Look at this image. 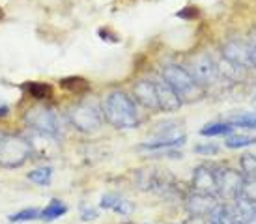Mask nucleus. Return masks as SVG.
<instances>
[{
	"label": "nucleus",
	"mask_w": 256,
	"mask_h": 224,
	"mask_svg": "<svg viewBox=\"0 0 256 224\" xmlns=\"http://www.w3.org/2000/svg\"><path fill=\"white\" fill-rule=\"evenodd\" d=\"M101 114H103V120H107L116 129H133L140 124L136 101L120 90L107 94L103 106H101Z\"/></svg>",
	"instance_id": "obj_1"
},
{
	"label": "nucleus",
	"mask_w": 256,
	"mask_h": 224,
	"mask_svg": "<svg viewBox=\"0 0 256 224\" xmlns=\"http://www.w3.org/2000/svg\"><path fill=\"white\" fill-rule=\"evenodd\" d=\"M163 80L172 90L180 96V99H200L202 98V88L200 84L192 78V75L189 73V70H185L178 64H168L163 68Z\"/></svg>",
	"instance_id": "obj_2"
},
{
	"label": "nucleus",
	"mask_w": 256,
	"mask_h": 224,
	"mask_svg": "<svg viewBox=\"0 0 256 224\" xmlns=\"http://www.w3.org/2000/svg\"><path fill=\"white\" fill-rule=\"evenodd\" d=\"M32 157L26 136L4 133L0 138V166L2 168H19Z\"/></svg>",
	"instance_id": "obj_3"
},
{
	"label": "nucleus",
	"mask_w": 256,
	"mask_h": 224,
	"mask_svg": "<svg viewBox=\"0 0 256 224\" xmlns=\"http://www.w3.org/2000/svg\"><path fill=\"white\" fill-rule=\"evenodd\" d=\"M24 124L30 127V131L52 134V136H58L62 131V124H60L58 114L52 108L43 105L32 106L24 112Z\"/></svg>",
	"instance_id": "obj_4"
},
{
	"label": "nucleus",
	"mask_w": 256,
	"mask_h": 224,
	"mask_svg": "<svg viewBox=\"0 0 256 224\" xmlns=\"http://www.w3.org/2000/svg\"><path fill=\"white\" fill-rule=\"evenodd\" d=\"M70 122L75 129H78L80 133H94L98 131L103 124V114L96 105L90 103H77L73 105L68 112Z\"/></svg>",
	"instance_id": "obj_5"
},
{
	"label": "nucleus",
	"mask_w": 256,
	"mask_h": 224,
	"mask_svg": "<svg viewBox=\"0 0 256 224\" xmlns=\"http://www.w3.org/2000/svg\"><path fill=\"white\" fill-rule=\"evenodd\" d=\"M189 73L192 75V78L198 84H214L219 78V71H217V64L212 60V56L206 52L192 56L189 62Z\"/></svg>",
	"instance_id": "obj_6"
},
{
	"label": "nucleus",
	"mask_w": 256,
	"mask_h": 224,
	"mask_svg": "<svg viewBox=\"0 0 256 224\" xmlns=\"http://www.w3.org/2000/svg\"><path fill=\"white\" fill-rule=\"evenodd\" d=\"M30 148H32V154L40 155L42 159H50V157H54L58 154V146L56 142V136H52V134H45V133H38V131H30L28 136Z\"/></svg>",
	"instance_id": "obj_7"
},
{
	"label": "nucleus",
	"mask_w": 256,
	"mask_h": 224,
	"mask_svg": "<svg viewBox=\"0 0 256 224\" xmlns=\"http://www.w3.org/2000/svg\"><path fill=\"white\" fill-rule=\"evenodd\" d=\"M243 182V174L238 172V170H232V168H224L217 172V192L224 196V198H230L234 200L240 194V187H242Z\"/></svg>",
	"instance_id": "obj_8"
},
{
	"label": "nucleus",
	"mask_w": 256,
	"mask_h": 224,
	"mask_svg": "<svg viewBox=\"0 0 256 224\" xmlns=\"http://www.w3.org/2000/svg\"><path fill=\"white\" fill-rule=\"evenodd\" d=\"M219 206V202L215 200L214 194H206V192H192V194L187 196L185 200V208L191 215H196V217H208L212 211Z\"/></svg>",
	"instance_id": "obj_9"
},
{
	"label": "nucleus",
	"mask_w": 256,
	"mask_h": 224,
	"mask_svg": "<svg viewBox=\"0 0 256 224\" xmlns=\"http://www.w3.org/2000/svg\"><path fill=\"white\" fill-rule=\"evenodd\" d=\"M192 189L196 192H206V194H215L217 192V172L214 168L206 166H196L192 172Z\"/></svg>",
	"instance_id": "obj_10"
},
{
	"label": "nucleus",
	"mask_w": 256,
	"mask_h": 224,
	"mask_svg": "<svg viewBox=\"0 0 256 224\" xmlns=\"http://www.w3.org/2000/svg\"><path fill=\"white\" fill-rule=\"evenodd\" d=\"M154 86H156L157 105H159V110L176 112L180 106H182V99H180V96L172 90L168 84L164 82L163 78H161V80H154Z\"/></svg>",
	"instance_id": "obj_11"
},
{
	"label": "nucleus",
	"mask_w": 256,
	"mask_h": 224,
	"mask_svg": "<svg viewBox=\"0 0 256 224\" xmlns=\"http://www.w3.org/2000/svg\"><path fill=\"white\" fill-rule=\"evenodd\" d=\"M133 98H135L136 103H140V105L150 108V110H159L154 80L142 78V80L135 82V86H133Z\"/></svg>",
	"instance_id": "obj_12"
},
{
	"label": "nucleus",
	"mask_w": 256,
	"mask_h": 224,
	"mask_svg": "<svg viewBox=\"0 0 256 224\" xmlns=\"http://www.w3.org/2000/svg\"><path fill=\"white\" fill-rule=\"evenodd\" d=\"M250 50H252L250 47L240 42H228L222 47V58H226L236 66L247 70V68H250Z\"/></svg>",
	"instance_id": "obj_13"
},
{
	"label": "nucleus",
	"mask_w": 256,
	"mask_h": 224,
	"mask_svg": "<svg viewBox=\"0 0 256 224\" xmlns=\"http://www.w3.org/2000/svg\"><path fill=\"white\" fill-rule=\"evenodd\" d=\"M22 92L28 96V98L36 99V101H49L54 96V90L49 82H40V80H28L21 86Z\"/></svg>",
	"instance_id": "obj_14"
},
{
	"label": "nucleus",
	"mask_w": 256,
	"mask_h": 224,
	"mask_svg": "<svg viewBox=\"0 0 256 224\" xmlns=\"http://www.w3.org/2000/svg\"><path fill=\"white\" fill-rule=\"evenodd\" d=\"M58 86L68 94H72V96H84L86 92H90V82L84 77H78V75L60 78Z\"/></svg>",
	"instance_id": "obj_15"
},
{
	"label": "nucleus",
	"mask_w": 256,
	"mask_h": 224,
	"mask_svg": "<svg viewBox=\"0 0 256 224\" xmlns=\"http://www.w3.org/2000/svg\"><path fill=\"white\" fill-rule=\"evenodd\" d=\"M66 213H68V206H66L62 200H50L49 206H45L42 210V215H40V218L42 220H45V222H50V220H56V218L64 217Z\"/></svg>",
	"instance_id": "obj_16"
},
{
	"label": "nucleus",
	"mask_w": 256,
	"mask_h": 224,
	"mask_svg": "<svg viewBox=\"0 0 256 224\" xmlns=\"http://www.w3.org/2000/svg\"><path fill=\"white\" fill-rule=\"evenodd\" d=\"M217 71H219V75H222L224 78H230V80H242L245 77V68L236 66V64H232L226 58H222L217 64Z\"/></svg>",
	"instance_id": "obj_17"
},
{
	"label": "nucleus",
	"mask_w": 256,
	"mask_h": 224,
	"mask_svg": "<svg viewBox=\"0 0 256 224\" xmlns=\"http://www.w3.org/2000/svg\"><path fill=\"white\" fill-rule=\"evenodd\" d=\"M185 142V134H178V136H172V138H157L152 142H146L140 146V150H150V152H156V150H168V148L182 146Z\"/></svg>",
	"instance_id": "obj_18"
},
{
	"label": "nucleus",
	"mask_w": 256,
	"mask_h": 224,
	"mask_svg": "<svg viewBox=\"0 0 256 224\" xmlns=\"http://www.w3.org/2000/svg\"><path fill=\"white\" fill-rule=\"evenodd\" d=\"M208 218H210V222L212 224H230L232 220H236V213L234 210L230 208V206H217L210 215H208Z\"/></svg>",
	"instance_id": "obj_19"
},
{
	"label": "nucleus",
	"mask_w": 256,
	"mask_h": 224,
	"mask_svg": "<svg viewBox=\"0 0 256 224\" xmlns=\"http://www.w3.org/2000/svg\"><path fill=\"white\" fill-rule=\"evenodd\" d=\"M238 198L250 204V206H256V178H249V176L243 178Z\"/></svg>",
	"instance_id": "obj_20"
},
{
	"label": "nucleus",
	"mask_w": 256,
	"mask_h": 224,
	"mask_svg": "<svg viewBox=\"0 0 256 224\" xmlns=\"http://www.w3.org/2000/svg\"><path fill=\"white\" fill-rule=\"evenodd\" d=\"M28 178L32 183H38V185H43V187H47L52 180V168L50 166H43V168H36V170H32L28 172Z\"/></svg>",
	"instance_id": "obj_21"
},
{
	"label": "nucleus",
	"mask_w": 256,
	"mask_h": 224,
	"mask_svg": "<svg viewBox=\"0 0 256 224\" xmlns=\"http://www.w3.org/2000/svg\"><path fill=\"white\" fill-rule=\"evenodd\" d=\"M228 124L234 127H245V129H256V114L254 112H243V114H236L228 120Z\"/></svg>",
	"instance_id": "obj_22"
},
{
	"label": "nucleus",
	"mask_w": 256,
	"mask_h": 224,
	"mask_svg": "<svg viewBox=\"0 0 256 224\" xmlns=\"http://www.w3.org/2000/svg\"><path fill=\"white\" fill-rule=\"evenodd\" d=\"M252 144H256V136H250V134H232L224 142V146L230 150H240V148H247Z\"/></svg>",
	"instance_id": "obj_23"
},
{
	"label": "nucleus",
	"mask_w": 256,
	"mask_h": 224,
	"mask_svg": "<svg viewBox=\"0 0 256 224\" xmlns=\"http://www.w3.org/2000/svg\"><path fill=\"white\" fill-rule=\"evenodd\" d=\"M42 215V210H38V208H26V210H21L14 213V215H10V222H30V220H38Z\"/></svg>",
	"instance_id": "obj_24"
},
{
	"label": "nucleus",
	"mask_w": 256,
	"mask_h": 224,
	"mask_svg": "<svg viewBox=\"0 0 256 224\" xmlns=\"http://www.w3.org/2000/svg\"><path fill=\"white\" fill-rule=\"evenodd\" d=\"M232 129H234V126L228 124V122H222V124H210V126L202 127L200 134H202V136H217V134H228Z\"/></svg>",
	"instance_id": "obj_25"
},
{
	"label": "nucleus",
	"mask_w": 256,
	"mask_h": 224,
	"mask_svg": "<svg viewBox=\"0 0 256 224\" xmlns=\"http://www.w3.org/2000/svg\"><path fill=\"white\" fill-rule=\"evenodd\" d=\"M240 164H242L243 174L249 176V178H256V155H250V154L243 155Z\"/></svg>",
	"instance_id": "obj_26"
},
{
	"label": "nucleus",
	"mask_w": 256,
	"mask_h": 224,
	"mask_svg": "<svg viewBox=\"0 0 256 224\" xmlns=\"http://www.w3.org/2000/svg\"><path fill=\"white\" fill-rule=\"evenodd\" d=\"M122 198L118 194H114V192H107L105 196H101V202L100 206L103 210H114L116 208V204L120 202Z\"/></svg>",
	"instance_id": "obj_27"
},
{
	"label": "nucleus",
	"mask_w": 256,
	"mask_h": 224,
	"mask_svg": "<svg viewBox=\"0 0 256 224\" xmlns=\"http://www.w3.org/2000/svg\"><path fill=\"white\" fill-rule=\"evenodd\" d=\"M219 152V146H215L212 142H206V144H198L194 146V154H202V155H214Z\"/></svg>",
	"instance_id": "obj_28"
},
{
	"label": "nucleus",
	"mask_w": 256,
	"mask_h": 224,
	"mask_svg": "<svg viewBox=\"0 0 256 224\" xmlns=\"http://www.w3.org/2000/svg\"><path fill=\"white\" fill-rule=\"evenodd\" d=\"M176 15H178L180 19H185V21H192V19H196V17H198V8H196V6H187L185 10L178 12Z\"/></svg>",
	"instance_id": "obj_29"
},
{
	"label": "nucleus",
	"mask_w": 256,
	"mask_h": 224,
	"mask_svg": "<svg viewBox=\"0 0 256 224\" xmlns=\"http://www.w3.org/2000/svg\"><path fill=\"white\" fill-rule=\"evenodd\" d=\"M112 211L120 213V215H131V213H133V204L128 202V200H120V202L116 204V208H114Z\"/></svg>",
	"instance_id": "obj_30"
},
{
	"label": "nucleus",
	"mask_w": 256,
	"mask_h": 224,
	"mask_svg": "<svg viewBox=\"0 0 256 224\" xmlns=\"http://www.w3.org/2000/svg\"><path fill=\"white\" fill-rule=\"evenodd\" d=\"M80 218H82V220H96V218H98V211L94 210V208H82Z\"/></svg>",
	"instance_id": "obj_31"
},
{
	"label": "nucleus",
	"mask_w": 256,
	"mask_h": 224,
	"mask_svg": "<svg viewBox=\"0 0 256 224\" xmlns=\"http://www.w3.org/2000/svg\"><path fill=\"white\" fill-rule=\"evenodd\" d=\"M100 36L101 40H107V42H118V36L110 28H100Z\"/></svg>",
	"instance_id": "obj_32"
},
{
	"label": "nucleus",
	"mask_w": 256,
	"mask_h": 224,
	"mask_svg": "<svg viewBox=\"0 0 256 224\" xmlns=\"http://www.w3.org/2000/svg\"><path fill=\"white\" fill-rule=\"evenodd\" d=\"M184 224H212L208 217H196V215H191L189 218H185Z\"/></svg>",
	"instance_id": "obj_33"
},
{
	"label": "nucleus",
	"mask_w": 256,
	"mask_h": 224,
	"mask_svg": "<svg viewBox=\"0 0 256 224\" xmlns=\"http://www.w3.org/2000/svg\"><path fill=\"white\" fill-rule=\"evenodd\" d=\"M12 114V108H10V105L8 103H0V120L8 118Z\"/></svg>",
	"instance_id": "obj_34"
},
{
	"label": "nucleus",
	"mask_w": 256,
	"mask_h": 224,
	"mask_svg": "<svg viewBox=\"0 0 256 224\" xmlns=\"http://www.w3.org/2000/svg\"><path fill=\"white\" fill-rule=\"evenodd\" d=\"M250 66L256 70V47L252 50H250Z\"/></svg>",
	"instance_id": "obj_35"
},
{
	"label": "nucleus",
	"mask_w": 256,
	"mask_h": 224,
	"mask_svg": "<svg viewBox=\"0 0 256 224\" xmlns=\"http://www.w3.org/2000/svg\"><path fill=\"white\" fill-rule=\"evenodd\" d=\"M245 224H256V210L252 211V213H250L249 218H247V222H245Z\"/></svg>",
	"instance_id": "obj_36"
},
{
	"label": "nucleus",
	"mask_w": 256,
	"mask_h": 224,
	"mask_svg": "<svg viewBox=\"0 0 256 224\" xmlns=\"http://www.w3.org/2000/svg\"><path fill=\"white\" fill-rule=\"evenodd\" d=\"M230 224H245V222H242V220H232Z\"/></svg>",
	"instance_id": "obj_37"
},
{
	"label": "nucleus",
	"mask_w": 256,
	"mask_h": 224,
	"mask_svg": "<svg viewBox=\"0 0 256 224\" xmlns=\"http://www.w3.org/2000/svg\"><path fill=\"white\" fill-rule=\"evenodd\" d=\"M2 17H4V12H2V10H0V19H2Z\"/></svg>",
	"instance_id": "obj_38"
},
{
	"label": "nucleus",
	"mask_w": 256,
	"mask_h": 224,
	"mask_svg": "<svg viewBox=\"0 0 256 224\" xmlns=\"http://www.w3.org/2000/svg\"><path fill=\"white\" fill-rule=\"evenodd\" d=\"M124 224H131V222H124Z\"/></svg>",
	"instance_id": "obj_39"
}]
</instances>
